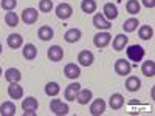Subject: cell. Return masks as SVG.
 I'll return each mask as SVG.
<instances>
[{
    "label": "cell",
    "instance_id": "32",
    "mask_svg": "<svg viewBox=\"0 0 155 116\" xmlns=\"http://www.w3.org/2000/svg\"><path fill=\"white\" fill-rule=\"evenodd\" d=\"M37 107H39V102H37V99H34L33 96L27 98V99L22 102V108H23V110H37Z\"/></svg>",
    "mask_w": 155,
    "mask_h": 116
},
{
    "label": "cell",
    "instance_id": "19",
    "mask_svg": "<svg viewBox=\"0 0 155 116\" xmlns=\"http://www.w3.org/2000/svg\"><path fill=\"white\" fill-rule=\"evenodd\" d=\"M141 87V81H140V77L137 76H130V77H127V81H126V88H127V92H130V93H135L138 92Z\"/></svg>",
    "mask_w": 155,
    "mask_h": 116
},
{
    "label": "cell",
    "instance_id": "29",
    "mask_svg": "<svg viewBox=\"0 0 155 116\" xmlns=\"http://www.w3.org/2000/svg\"><path fill=\"white\" fill-rule=\"evenodd\" d=\"M81 9L85 14H92L96 11V2L95 0H82L81 2Z\"/></svg>",
    "mask_w": 155,
    "mask_h": 116
},
{
    "label": "cell",
    "instance_id": "27",
    "mask_svg": "<svg viewBox=\"0 0 155 116\" xmlns=\"http://www.w3.org/2000/svg\"><path fill=\"white\" fill-rule=\"evenodd\" d=\"M59 92H61V87H59L58 82H48V84L45 85V95H47V96L54 98V96L59 95Z\"/></svg>",
    "mask_w": 155,
    "mask_h": 116
},
{
    "label": "cell",
    "instance_id": "34",
    "mask_svg": "<svg viewBox=\"0 0 155 116\" xmlns=\"http://www.w3.org/2000/svg\"><path fill=\"white\" fill-rule=\"evenodd\" d=\"M0 5L5 11H14V8L17 6V0H2Z\"/></svg>",
    "mask_w": 155,
    "mask_h": 116
},
{
    "label": "cell",
    "instance_id": "37",
    "mask_svg": "<svg viewBox=\"0 0 155 116\" xmlns=\"http://www.w3.org/2000/svg\"><path fill=\"white\" fill-rule=\"evenodd\" d=\"M2 51H3V48H2V44H0V54H2Z\"/></svg>",
    "mask_w": 155,
    "mask_h": 116
},
{
    "label": "cell",
    "instance_id": "5",
    "mask_svg": "<svg viewBox=\"0 0 155 116\" xmlns=\"http://www.w3.org/2000/svg\"><path fill=\"white\" fill-rule=\"evenodd\" d=\"M132 70V65H130V62L126 60V59H118L115 62V71L116 74H120V76H127L129 73H130Z\"/></svg>",
    "mask_w": 155,
    "mask_h": 116
},
{
    "label": "cell",
    "instance_id": "22",
    "mask_svg": "<svg viewBox=\"0 0 155 116\" xmlns=\"http://www.w3.org/2000/svg\"><path fill=\"white\" fill-rule=\"evenodd\" d=\"M5 79H6L9 84H12V82H20L22 74H20V71H19L17 68H8V70L5 71Z\"/></svg>",
    "mask_w": 155,
    "mask_h": 116
},
{
    "label": "cell",
    "instance_id": "12",
    "mask_svg": "<svg viewBox=\"0 0 155 116\" xmlns=\"http://www.w3.org/2000/svg\"><path fill=\"white\" fill-rule=\"evenodd\" d=\"M106 111V102L104 99H95L92 102V105H90V113H92L93 116H101L102 113Z\"/></svg>",
    "mask_w": 155,
    "mask_h": 116
},
{
    "label": "cell",
    "instance_id": "26",
    "mask_svg": "<svg viewBox=\"0 0 155 116\" xmlns=\"http://www.w3.org/2000/svg\"><path fill=\"white\" fill-rule=\"evenodd\" d=\"M141 71H143V74L147 76V77H153L155 76V63H153V60L143 62V65H141Z\"/></svg>",
    "mask_w": 155,
    "mask_h": 116
},
{
    "label": "cell",
    "instance_id": "2",
    "mask_svg": "<svg viewBox=\"0 0 155 116\" xmlns=\"http://www.w3.org/2000/svg\"><path fill=\"white\" fill-rule=\"evenodd\" d=\"M50 110L53 111L54 114H58V116H64V114H67L70 111V107H68L67 102H62L61 99H51Z\"/></svg>",
    "mask_w": 155,
    "mask_h": 116
},
{
    "label": "cell",
    "instance_id": "31",
    "mask_svg": "<svg viewBox=\"0 0 155 116\" xmlns=\"http://www.w3.org/2000/svg\"><path fill=\"white\" fill-rule=\"evenodd\" d=\"M5 23L8 25V27H17L19 25V16L12 11H8L5 14Z\"/></svg>",
    "mask_w": 155,
    "mask_h": 116
},
{
    "label": "cell",
    "instance_id": "30",
    "mask_svg": "<svg viewBox=\"0 0 155 116\" xmlns=\"http://www.w3.org/2000/svg\"><path fill=\"white\" fill-rule=\"evenodd\" d=\"M140 8H141V5H140L138 0H127V3H126V9H127L129 14H132V16L138 14V12H140Z\"/></svg>",
    "mask_w": 155,
    "mask_h": 116
},
{
    "label": "cell",
    "instance_id": "8",
    "mask_svg": "<svg viewBox=\"0 0 155 116\" xmlns=\"http://www.w3.org/2000/svg\"><path fill=\"white\" fill-rule=\"evenodd\" d=\"M48 59L51 62H61L64 59V50L59 47V45H53L48 48V53H47Z\"/></svg>",
    "mask_w": 155,
    "mask_h": 116
},
{
    "label": "cell",
    "instance_id": "21",
    "mask_svg": "<svg viewBox=\"0 0 155 116\" xmlns=\"http://www.w3.org/2000/svg\"><path fill=\"white\" fill-rule=\"evenodd\" d=\"M109 105H110L112 110H120V108H123V105H124V98H123V95H120V93L112 95V96H110V101H109Z\"/></svg>",
    "mask_w": 155,
    "mask_h": 116
},
{
    "label": "cell",
    "instance_id": "28",
    "mask_svg": "<svg viewBox=\"0 0 155 116\" xmlns=\"http://www.w3.org/2000/svg\"><path fill=\"white\" fill-rule=\"evenodd\" d=\"M138 25H140L138 19H135V17H130V19H127V20L123 23V30H124L126 33H134V31L138 28Z\"/></svg>",
    "mask_w": 155,
    "mask_h": 116
},
{
    "label": "cell",
    "instance_id": "3",
    "mask_svg": "<svg viewBox=\"0 0 155 116\" xmlns=\"http://www.w3.org/2000/svg\"><path fill=\"white\" fill-rule=\"evenodd\" d=\"M110 40H112V36H110L107 31L98 33V34H95V37H93V44H95L96 48H106V47L110 44Z\"/></svg>",
    "mask_w": 155,
    "mask_h": 116
},
{
    "label": "cell",
    "instance_id": "11",
    "mask_svg": "<svg viewBox=\"0 0 155 116\" xmlns=\"http://www.w3.org/2000/svg\"><path fill=\"white\" fill-rule=\"evenodd\" d=\"M102 16H104L107 20H115L118 17V8H116L115 3H106L104 8H102Z\"/></svg>",
    "mask_w": 155,
    "mask_h": 116
},
{
    "label": "cell",
    "instance_id": "4",
    "mask_svg": "<svg viewBox=\"0 0 155 116\" xmlns=\"http://www.w3.org/2000/svg\"><path fill=\"white\" fill-rule=\"evenodd\" d=\"M39 19V12L34 8H25L22 11V20L25 22V25H33L36 23Z\"/></svg>",
    "mask_w": 155,
    "mask_h": 116
},
{
    "label": "cell",
    "instance_id": "23",
    "mask_svg": "<svg viewBox=\"0 0 155 116\" xmlns=\"http://www.w3.org/2000/svg\"><path fill=\"white\" fill-rule=\"evenodd\" d=\"M0 114L2 116H14L16 114V105L11 101H6L0 105Z\"/></svg>",
    "mask_w": 155,
    "mask_h": 116
},
{
    "label": "cell",
    "instance_id": "14",
    "mask_svg": "<svg viewBox=\"0 0 155 116\" xmlns=\"http://www.w3.org/2000/svg\"><path fill=\"white\" fill-rule=\"evenodd\" d=\"M64 74H65L68 79H78L81 76V68L76 65V63H67L65 68H64Z\"/></svg>",
    "mask_w": 155,
    "mask_h": 116
},
{
    "label": "cell",
    "instance_id": "33",
    "mask_svg": "<svg viewBox=\"0 0 155 116\" xmlns=\"http://www.w3.org/2000/svg\"><path fill=\"white\" fill-rule=\"evenodd\" d=\"M53 9V0H41L39 2V11L41 12H50Z\"/></svg>",
    "mask_w": 155,
    "mask_h": 116
},
{
    "label": "cell",
    "instance_id": "10",
    "mask_svg": "<svg viewBox=\"0 0 155 116\" xmlns=\"http://www.w3.org/2000/svg\"><path fill=\"white\" fill-rule=\"evenodd\" d=\"M79 90H81V85L78 84V82H73V84L67 85L64 96H65V99H67V101H76L78 95H79Z\"/></svg>",
    "mask_w": 155,
    "mask_h": 116
},
{
    "label": "cell",
    "instance_id": "20",
    "mask_svg": "<svg viewBox=\"0 0 155 116\" xmlns=\"http://www.w3.org/2000/svg\"><path fill=\"white\" fill-rule=\"evenodd\" d=\"M92 99H93V93H92V90H87V88L79 90V95L76 98V101L79 102L81 105H87Z\"/></svg>",
    "mask_w": 155,
    "mask_h": 116
},
{
    "label": "cell",
    "instance_id": "24",
    "mask_svg": "<svg viewBox=\"0 0 155 116\" xmlns=\"http://www.w3.org/2000/svg\"><path fill=\"white\" fill-rule=\"evenodd\" d=\"M22 54H23V57L27 60H33L37 56V48L33 44H27L23 47V50H22Z\"/></svg>",
    "mask_w": 155,
    "mask_h": 116
},
{
    "label": "cell",
    "instance_id": "18",
    "mask_svg": "<svg viewBox=\"0 0 155 116\" xmlns=\"http://www.w3.org/2000/svg\"><path fill=\"white\" fill-rule=\"evenodd\" d=\"M37 36H39V39H41V40L47 42V40H51V39H53L54 31H53V28H51V27H48V25H44V27L39 28Z\"/></svg>",
    "mask_w": 155,
    "mask_h": 116
},
{
    "label": "cell",
    "instance_id": "13",
    "mask_svg": "<svg viewBox=\"0 0 155 116\" xmlns=\"http://www.w3.org/2000/svg\"><path fill=\"white\" fill-rule=\"evenodd\" d=\"M81 37H82V33H81L79 28H70L65 34H64V40L67 44H76Z\"/></svg>",
    "mask_w": 155,
    "mask_h": 116
},
{
    "label": "cell",
    "instance_id": "16",
    "mask_svg": "<svg viewBox=\"0 0 155 116\" xmlns=\"http://www.w3.org/2000/svg\"><path fill=\"white\" fill-rule=\"evenodd\" d=\"M127 42H129V37L126 34H118L115 39H113V42H112V47L115 51H123L126 47H127Z\"/></svg>",
    "mask_w": 155,
    "mask_h": 116
},
{
    "label": "cell",
    "instance_id": "36",
    "mask_svg": "<svg viewBox=\"0 0 155 116\" xmlns=\"http://www.w3.org/2000/svg\"><path fill=\"white\" fill-rule=\"evenodd\" d=\"M23 116H36V110H23Z\"/></svg>",
    "mask_w": 155,
    "mask_h": 116
},
{
    "label": "cell",
    "instance_id": "7",
    "mask_svg": "<svg viewBox=\"0 0 155 116\" xmlns=\"http://www.w3.org/2000/svg\"><path fill=\"white\" fill-rule=\"evenodd\" d=\"M93 27L98 28V30H104V31H107V30L112 28V22L107 20L102 14H95V16H93Z\"/></svg>",
    "mask_w": 155,
    "mask_h": 116
},
{
    "label": "cell",
    "instance_id": "9",
    "mask_svg": "<svg viewBox=\"0 0 155 116\" xmlns=\"http://www.w3.org/2000/svg\"><path fill=\"white\" fill-rule=\"evenodd\" d=\"M95 60V56L92 51H88V50H82L79 54H78V62L81 63L82 67H90L93 63Z\"/></svg>",
    "mask_w": 155,
    "mask_h": 116
},
{
    "label": "cell",
    "instance_id": "17",
    "mask_svg": "<svg viewBox=\"0 0 155 116\" xmlns=\"http://www.w3.org/2000/svg\"><path fill=\"white\" fill-rule=\"evenodd\" d=\"M6 44L11 50H17L23 45V39H22L20 34H9L6 37Z\"/></svg>",
    "mask_w": 155,
    "mask_h": 116
},
{
    "label": "cell",
    "instance_id": "6",
    "mask_svg": "<svg viewBox=\"0 0 155 116\" xmlns=\"http://www.w3.org/2000/svg\"><path fill=\"white\" fill-rule=\"evenodd\" d=\"M71 14H73L71 5H68V3H61V5L56 6V16H58V19L67 20V19L71 17Z\"/></svg>",
    "mask_w": 155,
    "mask_h": 116
},
{
    "label": "cell",
    "instance_id": "35",
    "mask_svg": "<svg viewBox=\"0 0 155 116\" xmlns=\"http://www.w3.org/2000/svg\"><path fill=\"white\" fill-rule=\"evenodd\" d=\"M141 2H143V5L146 8H153L155 6V0H141Z\"/></svg>",
    "mask_w": 155,
    "mask_h": 116
},
{
    "label": "cell",
    "instance_id": "1",
    "mask_svg": "<svg viewBox=\"0 0 155 116\" xmlns=\"http://www.w3.org/2000/svg\"><path fill=\"white\" fill-rule=\"evenodd\" d=\"M144 48L141 45H129L126 48V54H127V59L132 60V62H141L144 57Z\"/></svg>",
    "mask_w": 155,
    "mask_h": 116
},
{
    "label": "cell",
    "instance_id": "15",
    "mask_svg": "<svg viewBox=\"0 0 155 116\" xmlns=\"http://www.w3.org/2000/svg\"><path fill=\"white\" fill-rule=\"evenodd\" d=\"M8 96L11 99H22L23 96V88L19 85V82H12L8 87Z\"/></svg>",
    "mask_w": 155,
    "mask_h": 116
},
{
    "label": "cell",
    "instance_id": "38",
    "mask_svg": "<svg viewBox=\"0 0 155 116\" xmlns=\"http://www.w3.org/2000/svg\"><path fill=\"white\" fill-rule=\"evenodd\" d=\"M0 74H2V68H0Z\"/></svg>",
    "mask_w": 155,
    "mask_h": 116
},
{
    "label": "cell",
    "instance_id": "25",
    "mask_svg": "<svg viewBox=\"0 0 155 116\" xmlns=\"http://www.w3.org/2000/svg\"><path fill=\"white\" fill-rule=\"evenodd\" d=\"M138 36H140V39H143V40H150V39L153 37L152 27H150V25H143V27H140Z\"/></svg>",
    "mask_w": 155,
    "mask_h": 116
}]
</instances>
